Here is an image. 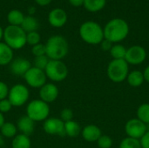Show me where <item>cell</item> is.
<instances>
[{
    "label": "cell",
    "mask_w": 149,
    "mask_h": 148,
    "mask_svg": "<svg viewBox=\"0 0 149 148\" xmlns=\"http://www.w3.org/2000/svg\"><path fill=\"white\" fill-rule=\"evenodd\" d=\"M147 131L148 126L137 118L129 120L125 125V133L127 137L141 140Z\"/></svg>",
    "instance_id": "10"
},
{
    "label": "cell",
    "mask_w": 149,
    "mask_h": 148,
    "mask_svg": "<svg viewBox=\"0 0 149 148\" xmlns=\"http://www.w3.org/2000/svg\"><path fill=\"white\" fill-rule=\"evenodd\" d=\"M9 91H10V88L8 87L6 83L0 81V100L7 99Z\"/></svg>",
    "instance_id": "35"
},
{
    "label": "cell",
    "mask_w": 149,
    "mask_h": 148,
    "mask_svg": "<svg viewBox=\"0 0 149 148\" xmlns=\"http://www.w3.org/2000/svg\"><path fill=\"white\" fill-rule=\"evenodd\" d=\"M126 80L132 87H140L143 85L145 81L143 72L139 70H134L130 72Z\"/></svg>",
    "instance_id": "19"
},
{
    "label": "cell",
    "mask_w": 149,
    "mask_h": 148,
    "mask_svg": "<svg viewBox=\"0 0 149 148\" xmlns=\"http://www.w3.org/2000/svg\"><path fill=\"white\" fill-rule=\"evenodd\" d=\"M107 0H85L84 6L90 12H97L106 5Z\"/></svg>",
    "instance_id": "25"
},
{
    "label": "cell",
    "mask_w": 149,
    "mask_h": 148,
    "mask_svg": "<svg viewBox=\"0 0 149 148\" xmlns=\"http://www.w3.org/2000/svg\"><path fill=\"white\" fill-rule=\"evenodd\" d=\"M52 1V0H35V2H36L38 5H40V6H46V5H48Z\"/></svg>",
    "instance_id": "39"
},
{
    "label": "cell",
    "mask_w": 149,
    "mask_h": 148,
    "mask_svg": "<svg viewBox=\"0 0 149 148\" xmlns=\"http://www.w3.org/2000/svg\"><path fill=\"white\" fill-rule=\"evenodd\" d=\"M143 72V76H144V79L145 81H147L148 83H149V65H148L144 71L142 72Z\"/></svg>",
    "instance_id": "40"
},
{
    "label": "cell",
    "mask_w": 149,
    "mask_h": 148,
    "mask_svg": "<svg viewBox=\"0 0 149 148\" xmlns=\"http://www.w3.org/2000/svg\"><path fill=\"white\" fill-rule=\"evenodd\" d=\"M110 55L113 58V59H125L126 53H127V48L120 44H113L112 49L110 50Z\"/></svg>",
    "instance_id": "26"
},
{
    "label": "cell",
    "mask_w": 149,
    "mask_h": 148,
    "mask_svg": "<svg viewBox=\"0 0 149 148\" xmlns=\"http://www.w3.org/2000/svg\"><path fill=\"white\" fill-rule=\"evenodd\" d=\"M13 58V50L4 42H0V66L10 65Z\"/></svg>",
    "instance_id": "18"
},
{
    "label": "cell",
    "mask_w": 149,
    "mask_h": 148,
    "mask_svg": "<svg viewBox=\"0 0 149 148\" xmlns=\"http://www.w3.org/2000/svg\"><path fill=\"white\" fill-rule=\"evenodd\" d=\"M24 79L28 86L36 89H40L45 84L47 83V77L45 71L33 66H31L24 75Z\"/></svg>",
    "instance_id": "9"
},
{
    "label": "cell",
    "mask_w": 149,
    "mask_h": 148,
    "mask_svg": "<svg viewBox=\"0 0 149 148\" xmlns=\"http://www.w3.org/2000/svg\"><path fill=\"white\" fill-rule=\"evenodd\" d=\"M148 58H149V54H148Z\"/></svg>",
    "instance_id": "44"
},
{
    "label": "cell",
    "mask_w": 149,
    "mask_h": 148,
    "mask_svg": "<svg viewBox=\"0 0 149 148\" xmlns=\"http://www.w3.org/2000/svg\"><path fill=\"white\" fill-rule=\"evenodd\" d=\"M100 44L101 49H102L104 51H110V50L112 49V47H113V45L112 42H110L109 40L105 39V38L102 40V42H101Z\"/></svg>",
    "instance_id": "36"
},
{
    "label": "cell",
    "mask_w": 149,
    "mask_h": 148,
    "mask_svg": "<svg viewBox=\"0 0 149 148\" xmlns=\"http://www.w3.org/2000/svg\"><path fill=\"white\" fill-rule=\"evenodd\" d=\"M73 111L70 108H64L60 111V114H59V119L64 122H68L73 120Z\"/></svg>",
    "instance_id": "32"
},
{
    "label": "cell",
    "mask_w": 149,
    "mask_h": 148,
    "mask_svg": "<svg viewBox=\"0 0 149 148\" xmlns=\"http://www.w3.org/2000/svg\"><path fill=\"white\" fill-rule=\"evenodd\" d=\"M20 27L26 33L37 31V30L38 28V22L32 16H27V17H24V21H23L22 24L20 25Z\"/></svg>",
    "instance_id": "22"
},
{
    "label": "cell",
    "mask_w": 149,
    "mask_h": 148,
    "mask_svg": "<svg viewBox=\"0 0 149 148\" xmlns=\"http://www.w3.org/2000/svg\"><path fill=\"white\" fill-rule=\"evenodd\" d=\"M31 142L30 137L24 134H17L11 141V148H31Z\"/></svg>",
    "instance_id": "21"
},
{
    "label": "cell",
    "mask_w": 149,
    "mask_h": 148,
    "mask_svg": "<svg viewBox=\"0 0 149 148\" xmlns=\"http://www.w3.org/2000/svg\"><path fill=\"white\" fill-rule=\"evenodd\" d=\"M5 120H4V116L2 113H0V128L2 127V126L4 124Z\"/></svg>",
    "instance_id": "41"
},
{
    "label": "cell",
    "mask_w": 149,
    "mask_h": 148,
    "mask_svg": "<svg viewBox=\"0 0 149 148\" xmlns=\"http://www.w3.org/2000/svg\"><path fill=\"white\" fill-rule=\"evenodd\" d=\"M40 34L38 31H32V32H29L26 33V44L34 46L40 43Z\"/></svg>",
    "instance_id": "30"
},
{
    "label": "cell",
    "mask_w": 149,
    "mask_h": 148,
    "mask_svg": "<svg viewBox=\"0 0 149 148\" xmlns=\"http://www.w3.org/2000/svg\"><path fill=\"white\" fill-rule=\"evenodd\" d=\"M119 148H141V145L140 140L126 137L120 142Z\"/></svg>",
    "instance_id": "28"
},
{
    "label": "cell",
    "mask_w": 149,
    "mask_h": 148,
    "mask_svg": "<svg viewBox=\"0 0 149 148\" xmlns=\"http://www.w3.org/2000/svg\"><path fill=\"white\" fill-rule=\"evenodd\" d=\"M79 36L84 42L89 44H100L104 39V31L98 23L86 21L80 25Z\"/></svg>",
    "instance_id": "3"
},
{
    "label": "cell",
    "mask_w": 149,
    "mask_h": 148,
    "mask_svg": "<svg viewBox=\"0 0 149 148\" xmlns=\"http://www.w3.org/2000/svg\"><path fill=\"white\" fill-rule=\"evenodd\" d=\"M137 119L145 123L147 126L149 125V103L141 104L136 112Z\"/></svg>",
    "instance_id": "27"
},
{
    "label": "cell",
    "mask_w": 149,
    "mask_h": 148,
    "mask_svg": "<svg viewBox=\"0 0 149 148\" xmlns=\"http://www.w3.org/2000/svg\"><path fill=\"white\" fill-rule=\"evenodd\" d=\"M24 16L19 10H11L7 15V20L10 25L20 26L24 21Z\"/></svg>",
    "instance_id": "24"
},
{
    "label": "cell",
    "mask_w": 149,
    "mask_h": 148,
    "mask_svg": "<svg viewBox=\"0 0 149 148\" xmlns=\"http://www.w3.org/2000/svg\"><path fill=\"white\" fill-rule=\"evenodd\" d=\"M30 98L29 88L23 84H16L10 88L7 99L14 107H20L25 105Z\"/></svg>",
    "instance_id": "8"
},
{
    "label": "cell",
    "mask_w": 149,
    "mask_h": 148,
    "mask_svg": "<svg viewBox=\"0 0 149 148\" xmlns=\"http://www.w3.org/2000/svg\"><path fill=\"white\" fill-rule=\"evenodd\" d=\"M102 135L101 129L93 124L86 126L81 131L82 138L87 142H97L100 137Z\"/></svg>",
    "instance_id": "16"
},
{
    "label": "cell",
    "mask_w": 149,
    "mask_h": 148,
    "mask_svg": "<svg viewBox=\"0 0 149 148\" xmlns=\"http://www.w3.org/2000/svg\"><path fill=\"white\" fill-rule=\"evenodd\" d=\"M49 104L41 99H34L26 106V115L34 122H42L49 118L50 115Z\"/></svg>",
    "instance_id": "6"
},
{
    "label": "cell",
    "mask_w": 149,
    "mask_h": 148,
    "mask_svg": "<svg viewBox=\"0 0 149 148\" xmlns=\"http://www.w3.org/2000/svg\"><path fill=\"white\" fill-rule=\"evenodd\" d=\"M17 128L22 134L30 136L35 130V122L31 120L27 115H24L17 120Z\"/></svg>",
    "instance_id": "17"
},
{
    "label": "cell",
    "mask_w": 149,
    "mask_h": 148,
    "mask_svg": "<svg viewBox=\"0 0 149 148\" xmlns=\"http://www.w3.org/2000/svg\"><path fill=\"white\" fill-rule=\"evenodd\" d=\"M0 133L3 138L13 139L17 133V126L11 122H4L0 128Z\"/></svg>",
    "instance_id": "23"
},
{
    "label": "cell",
    "mask_w": 149,
    "mask_h": 148,
    "mask_svg": "<svg viewBox=\"0 0 149 148\" xmlns=\"http://www.w3.org/2000/svg\"><path fill=\"white\" fill-rule=\"evenodd\" d=\"M43 129L45 133L52 136H65V123L59 118H48L44 121Z\"/></svg>",
    "instance_id": "12"
},
{
    "label": "cell",
    "mask_w": 149,
    "mask_h": 148,
    "mask_svg": "<svg viewBox=\"0 0 149 148\" xmlns=\"http://www.w3.org/2000/svg\"><path fill=\"white\" fill-rule=\"evenodd\" d=\"M3 144H4L3 137L2 135H0V146H3Z\"/></svg>",
    "instance_id": "43"
},
{
    "label": "cell",
    "mask_w": 149,
    "mask_h": 148,
    "mask_svg": "<svg viewBox=\"0 0 149 148\" xmlns=\"http://www.w3.org/2000/svg\"><path fill=\"white\" fill-rule=\"evenodd\" d=\"M113 139L108 135H101L97 140V145L99 148H111L113 147Z\"/></svg>",
    "instance_id": "31"
},
{
    "label": "cell",
    "mask_w": 149,
    "mask_h": 148,
    "mask_svg": "<svg viewBox=\"0 0 149 148\" xmlns=\"http://www.w3.org/2000/svg\"><path fill=\"white\" fill-rule=\"evenodd\" d=\"M46 56L51 60H62L69 51V44L61 35H54L46 41Z\"/></svg>",
    "instance_id": "2"
},
{
    "label": "cell",
    "mask_w": 149,
    "mask_h": 148,
    "mask_svg": "<svg viewBox=\"0 0 149 148\" xmlns=\"http://www.w3.org/2000/svg\"><path fill=\"white\" fill-rule=\"evenodd\" d=\"M3 38L12 50H19L26 44V32L20 26L8 25L3 30Z\"/></svg>",
    "instance_id": "4"
},
{
    "label": "cell",
    "mask_w": 149,
    "mask_h": 148,
    "mask_svg": "<svg viewBox=\"0 0 149 148\" xmlns=\"http://www.w3.org/2000/svg\"><path fill=\"white\" fill-rule=\"evenodd\" d=\"M59 94V91L58 86L53 83H46L38 91L39 99L42 101L50 104L54 102Z\"/></svg>",
    "instance_id": "13"
},
{
    "label": "cell",
    "mask_w": 149,
    "mask_h": 148,
    "mask_svg": "<svg viewBox=\"0 0 149 148\" xmlns=\"http://www.w3.org/2000/svg\"><path fill=\"white\" fill-rule=\"evenodd\" d=\"M49 24L55 28L63 27L67 21V14L66 12L60 8L53 9L50 11L48 15Z\"/></svg>",
    "instance_id": "15"
},
{
    "label": "cell",
    "mask_w": 149,
    "mask_h": 148,
    "mask_svg": "<svg viewBox=\"0 0 149 148\" xmlns=\"http://www.w3.org/2000/svg\"><path fill=\"white\" fill-rule=\"evenodd\" d=\"M104 38L110 42L119 43L123 41L129 33V25L122 18H113L110 20L103 29Z\"/></svg>",
    "instance_id": "1"
},
{
    "label": "cell",
    "mask_w": 149,
    "mask_h": 148,
    "mask_svg": "<svg viewBox=\"0 0 149 148\" xmlns=\"http://www.w3.org/2000/svg\"><path fill=\"white\" fill-rule=\"evenodd\" d=\"M68 1L74 7H80L84 5V2H85V0H68Z\"/></svg>",
    "instance_id": "38"
},
{
    "label": "cell",
    "mask_w": 149,
    "mask_h": 148,
    "mask_svg": "<svg viewBox=\"0 0 149 148\" xmlns=\"http://www.w3.org/2000/svg\"><path fill=\"white\" fill-rule=\"evenodd\" d=\"M31 53L34 57H39L46 55V50H45V44H38L31 48Z\"/></svg>",
    "instance_id": "33"
},
{
    "label": "cell",
    "mask_w": 149,
    "mask_h": 148,
    "mask_svg": "<svg viewBox=\"0 0 149 148\" xmlns=\"http://www.w3.org/2000/svg\"><path fill=\"white\" fill-rule=\"evenodd\" d=\"M47 79L53 82H62L68 76V67L62 60H51L45 69Z\"/></svg>",
    "instance_id": "7"
},
{
    "label": "cell",
    "mask_w": 149,
    "mask_h": 148,
    "mask_svg": "<svg viewBox=\"0 0 149 148\" xmlns=\"http://www.w3.org/2000/svg\"><path fill=\"white\" fill-rule=\"evenodd\" d=\"M12 107L13 106L8 99H4L0 100V113H2L3 114L9 113L12 109Z\"/></svg>",
    "instance_id": "34"
},
{
    "label": "cell",
    "mask_w": 149,
    "mask_h": 148,
    "mask_svg": "<svg viewBox=\"0 0 149 148\" xmlns=\"http://www.w3.org/2000/svg\"><path fill=\"white\" fill-rule=\"evenodd\" d=\"M141 148H149V130L142 136V138L140 140Z\"/></svg>",
    "instance_id": "37"
},
{
    "label": "cell",
    "mask_w": 149,
    "mask_h": 148,
    "mask_svg": "<svg viewBox=\"0 0 149 148\" xmlns=\"http://www.w3.org/2000/svg\"><path fill=\"white\" fill-rule=\"evenodd\" d=\"M147 58V51L141 45H133L127 49L125 60L128 65H141Z\"/></svg>",
    "instance_id": "11"
},
{
    "label": "cell",
    "mask_w": 149,
    "mask_h": 148,
    "mask_svg": "<svg viewBox=\"0 0 149 148\" xmlns=\"http://www.w3.org/2000/svg\"><path fill=\"white\" fill-rule=\"evenodd\" d=\"M81 126L80 125L74 121L73 120L68 122L65 123V136L71 137V138H76L79 134H81Z\"/></svg>",
    "instance_id": "20"
},
{
    "label": "cell",
    "mask_w": 149,
    "mask_h": 148,
    "mask_svg": "<svg viewBox=\"0 0 149 148\" xmlns=\"http://www.w3.org/2000/svg\"><path fill=\"white\" fill-rule=\"evenodd\" d=\"M31 63L24 58H16L10 64V71L15 76H23L31 67Z\"/></svg>",
    "instance_id": "14"
},
{
    "label": "cell",
    "mask_w": 149,
    "mask_h": 148,
    "mask_svg": "<svg viewBox=\"0 0 149 148\" xmlns=\"http://www.w3.org/2000/svg\"><path fill=\"white\" fill-rule=\"evenodd\" d=\"M3 38V28L0 26V42H1V40H2Z\"/></svg>",
    "instance_id": "42"
},
{
    "label": "cell",
    "mask_w": 149,
    "mask_h": 148,
    "mask_svg": "<svg viewBox=\"0 0 149 148\" xmlns=\"http://www.w3.org/2000/svg\"><path fill=\"white\" fill-rule=\"evenodd\" d=\"M49 61H50V59H49V58L46 55L39 56V57H35L34 59H33V62H32L33 67H36L38 69L45 71V69L47 66Z\"/></svg>",
    "instance_id": "29"
},
{
    "label": "cell",
    "mask_w": 149,
    "mask_h": 148,
    "mask_svg": "<svg viewBox=\"0 0 149 148\" xmlns=\"http://www.w3.org/2000/svg\"><path fill=\"white\" fill-rule=\"evenodd\" d=\"M129 73V65L125 59H113L107 65L108 79L114 83L125 81Z\"/></svg>",
    "instance_id": "5"
}]
</instances>
